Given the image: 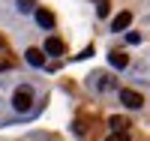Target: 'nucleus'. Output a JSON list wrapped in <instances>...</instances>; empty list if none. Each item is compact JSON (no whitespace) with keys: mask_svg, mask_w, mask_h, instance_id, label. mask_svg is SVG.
Listing matches in <instances>:
<instances>
[{"mask_svg":"<svg viewBox=\"0 0 150 141\" xmlns=\"http://www.w3.org/2000/svg\"><path fill=\"white\" fill-rule=\"evenodd\" d=\"M30 105H33V87L30 84H21L15 90V96H12V108L24 114V111H30Z\"/></svg>","mask_w":150,"mask_h":141,"instance_id":"obj_1","label":"nucleus"},{"mask_svg":"<svg viewBox=\"0 0 150 141\" xmlns=\"http://www.w3.org/2000/svg\"><path fill=\"white\" fill-rule=\"evenodd\" d=\"M90 84L96 87V90H114V87H117V81H114V78H108L105 72H96V75H90Z\"/></svg>","mask_w":150,"mask_h":141,"instance_id":"obj_2","label":"nucleus"},{"mask_svg":"<svg viewBox=\"0 0 150 141\" xmlns=\"http://www.w3.org/2000/svg\"><path fill=\"white\" fill-rule=\"evenodd\" d=\"M120 99H123V105H126V108H141V105H144V99H141V93H135V90H129V87H126V90H120Z\"/></svg>","mask_w":150,"mask_h":141,"instance_id":"obj_3","label":"nucleus"},{"mask_svg":"<svg viewBox=\"0 0 150 141\" xmlns=\"http://www.w3.org/2000/svg\"><path fill=\"white\" fill-rule=\"evenodd\" d=\"M45 54H48V57H60V54H63V39L48 36V39H45Z\"/></svg>","mask_w":150,"mask_h":141,"instance_id":"obj_4","label":"nucleus"},{"mask_svg":"<svg viewBox=\"0 0 150 141\" xmlns=\"http://www.w3.org/2000/svg\"><path fill=\"white\" fill-rule=\"evenodd\" d=\"M24 57H27V63L36 66V69L45 66V51H39V48H27V51H24Z\"/></svg>","mask_w":150,"mask_h":141,"instance_id":"obj_5","label":"nucleus"},{"mask_svg":"<svg viewBox=\"0 0 150 141\" xmlns=\"http://www.w3.org/2000/svg\"><path fill=\"white\" fill-rule=\"evenodd\" d=\"M132 24V12H120V15H114V21H111V30L120 33V30H126Z\"/></svg>","mask_w":150,"mask_h":141,"instance_id":"obj_6","label":"nucleus"},{"mask_svg":"<svg viewBox=\"0 0 150 141\" xmlns=\"http://www.w3.org/2000/svg\"><path fill=\"white\" fill-rule=\"evenodd\" d=\"M108 63H111L114 69H126V66H129V57L123 54V51H111V54H108Z\"/></svg>","mask_w":150,"mask_h":141,"instance_id":"obj_7","label":"nucleus"},{"mask_svg":"<svg viewBox=\"0 0 150 141\" xmlns=\"http://www.w3.org/2000/svg\"><path fill=\"white\" fill-rule=\"evenodd\" d=\"M33 15H36V21H39V27H54V15L48 9H33Z\"/></svg>","mask_w":150,"mask_h":141,"instance_id":"obj_8","label":"nucleus"},{"mask_svg":"<svg viewBox=\"0 0 150 141\" xmlns=\"http://www.w3.org/2000/svg\"><path fill=\"white\" fill-rule=\"evenodd\" d=\"M108 126H111L114 132H126V129H129V120H126V117H117V114H114V117L108 120Z\"/></svg>","mask_w":150,"mask_h":141,"instance_id":"obj_9","label":"nucleus"},{"mask_svg":"<svg viewBox=\"0 0 150 141\" xmlns=\"http://www.w3.org/2000/svg\"><path fill=\"white\" fill-rule=\"evenodd\" d=\"M15 9L21 12V15H30V12L36 9V3H33V0H18V3H15Z\"/></svg>","mask_w":150,"mask_h":141,"instance_id":"obj_10","label":"nucleus"},{"mask_svg":"<svg viewBox=\"0 0 150 141\" xmlns=\"http://www.w3.org/2000/svg\"><path fill=\"white\" fill-rule=\"evenodd\" d=\"M93 3H96V15H99V18H105V15H108V9H111V0H93Z\"/></svg>","mask_w":150,"mask_h":141,"instance_id":"obj_11","label":"nucleus"},{"mask_svg":"<svg viewBox=\"0 0 150 141\" xmlns=\"http://www.w3.org/2000/svg\"><path fill=\"white\" fill-rule=\"evenodd\" d=\"M105 141H129V135H126V132H111Z\"/></svg>","mask_w":150,"mask_h":141,"instance_id":"obj_12","label":"nucleus"},{"mask_svg":"<svg viewBox=\"0 0 150 141\" xmlns=\"http://www.w3.org/2000/svg\"><path fill=\"white\" fill-rule=\"evenodd\" d=\"M12 66H15V60H12V57H0V72H3V69H12Z\"/></svg>","mask_w":150,"mask_h":141,"instance_id":"obj_13","label":"nucleus"},{"mask_svg":"<svg viewBox=\"0 0 150 141\" xmlns=\"http://www.w3.org/2000/svg\"><path fill=\"white\" fill-rule=\"evenodd\" d=\"M126 42H129V45H138V42H141V33H135V30L126 33Z\"/></svg>","mask_w":150,"mask_h":141,"instance_id":"obj_14","label":"nucleus"},{"mask_svg":"<svg viewBox=\"0 0 150 141\" xmlns=\"http://www.w3.org/2000/svg\"><path fill=\"white\" fill-rule=\"evenodd\" d=\"M0 48H3V39H0Z\"/></svg>","mask_w":150,"mask_h":141,"instance_id":"obj_15","label":"nucleus"}]
</instances>
